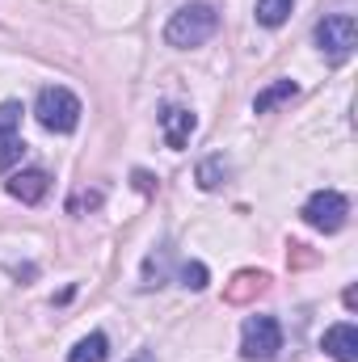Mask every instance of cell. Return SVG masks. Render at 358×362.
Wrapping results in <instances>:
<instances>
[{
	"label": "cell",
	"mask_w": 358,
	"mask_h": 362,
	"mask_svg": "<svg viewBox=\"0 0 358 362\" xmlns=\"http://www.w3.org/2000/svg\"><path fill=\"white\" fill-rule=\"evenodd\" d=\"M161 127H165V144L178 152V148L190 144V135H194L198 118H194V110H185V105H169V110L161 114Z\"/></svg>",
	"instance_id": "cell-7"
},
{
	"label": "cell",
	"mask_w": 358,
	"mask_h": 362,
	"mask_svg": "<svg viewBox=\"0 0 358 362\" xmlns=\"http://www.w3.org/2000/svg\"><path fill=\"white\" fill-rule=\"evenodd\" d=\"M25 144H21V105L4 101L0 105V173H8L21 160Z\"/></svg>",
	"instance_id": "cell-6"
},
{
	"label": "cell",
	"mask_w": 358,
	"mask_h": 362,
	"mask_svg": "<svg viewBox=\"0 0 358 362\" xmlns=\"http://www.w3.org/2000/svg\"><path fill=\"white\" fill-rule=\"evenodd\" d=\"M178 278H181V286H185V291H202V286L211 282V274H207V266H202V262H185Z\"/></svg>",
	"instance_id": "cell-15"
},
{
	"label": "cell",
	"mask_w": 358,
	"mask_h": 362,
	"mask_svg": "<svg viewBox=\"0 0 358 362\" xmlns=\"http://www.w3.org/2000/svg\"><path fill=\"white\" fill-rule=\"evenodd\" d=\"M295 93H299V85H295V81H274V85H266V89H262L258 97H253V110H258V114H270L274 105L291 101Z\"/></svg>",
	"instance_id": "cell-11"
},
{
	"label": "cell",
	"mask_w": 358,
	"mask_h": 362,
	"mask_svg": "<svg viewBox=\"0 0 358 362\" xmlns=\"http://www.w3.org/2000/svg\"><path fill=\"white\" fill-rule=\"evenodd\" d=\"M47 189H51V177H47V169H25V173H13L8 177V194L17 198V202H42L47 198Z\"/></svg>",
	"instance_id": "cell-8"
},
{
	"label": "cell",
	"mask_w": 358,
	"mask_h": 362,
	"mask_svg": "<svg viewBox=\"0 0 358 362\" xmlns=\"http://www.w3.org/2000/svg\"><path fill=\"white\" fill-rule=\"evenodd\" d=\"M270 286V278L266 274H258V270H241L232 282H228V291H224V299L228 303H249L253 295H262Z\"/></svg>",
	"instance_id": "cell-10"
},
{
	"label": "cell",
	"mask_w": 358,
	"mask_h": 362,
	"mask_svg": "<svg viewBox=\"0 0 358 362\" xmlns=\"http://www.w3.org/2000/svg\"><path fill=\"white\" fill-rule=\"evenodd\" d=\"M34 114H38V122L47 131L68 135L81 122V101H76V93H68L64 85H47V89L38 93V101H34Z\"/></svg>",
	"instance_id": "cell-2"
},
{
	"label": "cell",
	"mask_w": 358,
	"mask_h": 362,
	"mask_svg": "<svg viewBox=\"0 0 358 362\" xmlns=\"http://www.w3.org/2000/svg\"><path fill=\"white\" fill-rule=\"evenodd\" d=\"M228 173H232V169H228V160H224V156H207V160L198 165L194 181H198L202 189H219V185L228 181Z\"/></svg>",
	"instance_id": "cell-12"
},
{
	"label": "cell",
	"mask_w": 358,
	"mask_h": 362,
	"mask_svg": "<svg viewBox=\"0 0 358 362\" xmlns=\"http://www.w3.org/2000/svg\"><path fill=\"white\" fill-rule=\"evenodd\" d=\"M219 30V13H215V4H202V0H194V4H181L178 13L169 17V25H165V42L169 47H202L211 34Z\"/></svg>",
	"instance_id": "cell-1"
},
{
	"label": "cell",
	"mask_w": 358,
	"mask_h": 362,
	"mask_svg": "<svg viewBox=\"0 0 358 362\" xmlns=\"http://www.w3.org/2000/svg\"><path fill=\"white\" fill-rule=\"evenodd\" d=\"M105 354H110L105 333H89L85 341H76V350L68 354V362H105Z\"/></svg>",
	"instance_id": "cell-13"
},
{
	"label": "cell",
	"mask_w": 358,
	"mask_h": 362,
	"mask_svg": "<svg viewBox=\"0 0 358 362\" xmlns=\"http://www.w3.org/2000/svg\"><path fill=\"white\" fill-rule=\"evenodd\" d=\"M295 0H258V21L262 25H282Z\"/></svg>",
	"instance_id": "cell-14"
},
{
	"label": "cell",
	"mask_w": 358,
	"mask_h": 362,
	"mask_svg": "<svg viewBox=\"0 0 358 362\" xmlns=\"http://www.w3.org/2000/svg\"><path fill=\"white\" fill-rule=\"evenodd\" d=\"M131 362H156V354H148V350H139V354H135Z\"/></svg>",
	"instance_id": "cell-17"
},
{
	"label": "cell",
	"mask_w": 358,
	"mask_h": 362,
	"mask_svg": "<svg viewBox=\"0 0 358 362\" xmlns=\"http://www.w3.org/2000/svg\"><path fill=\"white\" fill-rule=\"evenodd\" d=\"M316 42H321V55L329 59V64H346L350 55H354L358 47V25L350 13H333V17H325L321 25H316Z\"/></svg>",
	"instance_id": "cell-3"
},
{
	"label": "cell",
	"mask_w": 358,
	"mask_h": 362,
	"mask_svg": "<svg viewBox=\"0 0 358 362\" xmlns=\"http://www.w3.org/2000/svg\"><path fill=\"white\" fill-rule=\"evenodd\" d=\"M325 354L337 362H358V329L354 325H333L329 333H325Z\"/></svg>",
	"instance_id": "cell-9"
},
{
	"label": "cell",
	"mask_w": 358,
	"mask_h": 362,
	"mask_svg": "<svg viewBox=\"0 0 358 362\" xmlns=\"http://www.w3.org/2000/svg\"><path fill=\"white\" fill-rule=\"evenodd\" d=\"M346 215H350V202H346V194H337V189H316V194L304 202L308 228H316V232H325V236L342 232V228H346Z\"/></svg>",
	"instance_id": "cell-4"
},
{
	"label": "cell",
	"mask_w": 358,
	"mask_h": 362,
	"mask_svg": "<svg viewBox=\"0 0 358 362\" xmlns=\"http://www.w3.org/2000/svg\"><path fill=\"white\" fill-rule=\"evenodd\" d=\"M282 350V329L274 316H249L245 320V333H241V354L253 362H270Z\"/></svg>",
	"instance_id": "cell-5"
},
{
	"label": "cell",
	"mask_w": 358,
	"mask_h": 362,
	"mask_svg": "<svg viewBox=\"0 0 358 362\" xmlns=\"http://www.w3.org/2000/svg\"><path fill=\"white\" fill-rule=\"evenodd\" d=\"M135 185H139V189L148 194V189H152V177H148V173H135Z\"/></svg>",
	"instance_id": "cell-16"
}]
</instances>
